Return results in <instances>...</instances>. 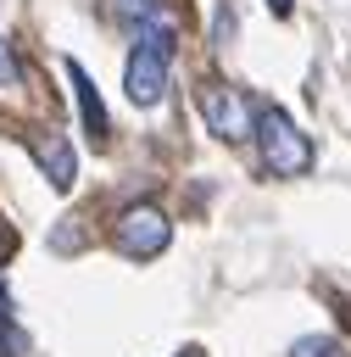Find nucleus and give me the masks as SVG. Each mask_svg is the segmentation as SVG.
Returning a JSON list of instances; mask_svg holds the SVG:
<instances>
[{
	"instance_id": "1",
	"label": "nucleus",
	"mask_w": 351,
	"mask_h": 357,
	"mask_svg": "<svg viewBox=\"0 0 351 357\" xmlns=\"http://www.w3.org/2000/svg\"><path fill=\"white\" fill-rule=\"evenodd\" d=\"M256 151H262V167L273 178H301L312 167V139L295 128V117L284 106H262L256 112Z\"/></svg>"
},
{
	"instance_id": "2",
	"label": "nucleus",
	"mask_w": 351,
	"mask_h": 357,
	"mask_svg": "<svg viewBox=\"0 0 351 357\" xmlns=\"http://www.w3.org/2000/svg\"><path fill=\"white\" fill-rule=\"evenodd\" d=\"M167 67H173V33H134V50L123 67V95L134 106H156L167 95Z\"/></svg>"
},
{
	"instance_id": "3",
	"label": "nucleus",
	"mask_w": 351,
	"mask_h": 357,
	"mask_svg": "<svg viewBox=\"0 0 351 357\" xmlns=\"http://www.w3.org/2000/svg\"><path fill=\"white\" fill-rule=\"evenodd\" d=\"M167 240H173V223H167V212H162L156 201H134L128 212H117L111 245H117L123 257L150 262V257H162V251H167Z\"/></svg>"
},
{
	"instance_id": "4",
	"label": "nucleus",
	"mask_w": 351,
	"mask_h": 357,
	"mask_svg": "<svg viewBox=\"0 0 351 357\" xmlns=\"http://www.w3.org/2000/svg\"><path fill=\"white\" fill-rule=\"evenodd\" d=\"M195 106H201V117H206V128H212L217 139H245V134H251V100H245L240 89H228V84H201Z\"/></svg>"
},
{
	"instance_id": "5",
	"label": "nucleus",
	"mask_w": 351,
	"mask_h": 357,
	"mask_svg": "<svg viewBox=\"0 0 351 357\" xmlns=\"http://www.w3.org/2000/svg\"><path fill=\"white\" fill-rule=\"evenodd\" d=\"M33 156H39L45 178H50L56 190H72V178H78V151H72L67 134H39V139H33Z\"/></svg>"
},
{
	"instance_id": "6",
	"label": "nucleus",
	"mask_w": 351,
	"mask_h": 357,
	"mask_svg": "<svg viewBox=\"0 0 351 357\" xmlns=\"http://www.w3.org/2000/svg\"><path fill=\"white\" fill-rule=\"evenodd\" d=\"M67 84H72V100H78V117H84V134H89L95 145H106V106H100V95H95V84H89V73H84V61H67Z\"/></svg>"
},
{
	"instance_id": "7",
	"label": "nucleus",
	"mask_w": 351,
	"mask_h": 357,
	"mask_svg": "<svg viewBox=\"0 0 351 357\" xmlns=\"http://www.w3.org/2000/svg\"><path fill=\"white\" fill-rule=\"evenodd\" d=\"M117 17L134 33H173V11L162 0H117Z\"/></svg>"
},
{
	"instance_id": "8",
	"label": "nucleus",
	"mask_w": 351,
	"mask_h": 357,
	"mask_svg": "<svg viewBox=\"0 0 351 357\" xmlns=\"http://www.w3.org/2000/svg\"><path fill=\"white\" fill-rule=\"evenodd\" d=\"M290 357H345V351H340V340H329V335H306V340L290 346Z\"/></svg>"
},
{
	"instance_id": "9",
	"label": "nucleus",
	"mask_w": 351,
	"mask_h": 357,
	"mask_svg": "<svg viewBox=\"0 0 351 357\" xmlns=\"http://www.w3.org/2000/svg\"><path fill=\"white\" fill-rule=\"evenodd\" d=\"M22 351H28V335L0 312V357H22Z\"/></svg>"
},
{
	"instance_id": "10",
	"label": "nucleus",
	"mask_w": 351,
	"mask_h": 357,
	"mask_svg": "<svg viewBox=\"0 0 351 357\" xmlns=\"http://www.w3.org/2000/svg\"><path fill=\"white\" fill-rule=\"evenodd\" d=\"M0 89H17V61L6 50V33H0Z\"/></svg>"
},
{
	"instance_id": "11",
	"label": "nucleus",
	"mask_w": 351,
	"mask_h": 357,
	"mask_svg": "<svg viewBox=\"0 0 351 357\" xmlns=\"http://www.w3.org/2000/svg\"><path fill=\"white\" fill-rule=\"evenodd\" d=\"M267 6H273V17H284V11H290V0H267Z\"/></svg>"
},
{
	"instance_id": "12",
	"label": "nucleus",
	"mask_w": 351,
	"mask_h": 357,
	"mask_svg": "<svg viewBox=\"0 0 351 357\" xmlns=\"http://www.w3.org/2000/svg\"><path fill=\"white\" fill-rule=\"evenodd\" d=\"M178 357H201V351H178Z\"/></svg>"
}]
</instances>
